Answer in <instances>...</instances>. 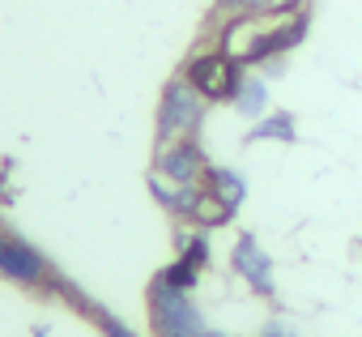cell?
Masks as SVG:
<instances>
[{"label": "cell", "mask_w": 362, "mask_h": 337, "mask_svg": "<svg viewBox=\"0 0 362 337\" xmlns=\"http://www.w3.org/2000/svg\"><path fill=\"white\" fill-rule=\"evenodd\" d=\"M307 5L303 0H286L277 9H264V13H239L235 22L222 26L218 35V47L239 60L243 69L247 64H269L277 56H286L290 47H298L307 39Z\"/></svg>", "instance_id": "cell-1"}, {"label": "cell", "mask_w": 362, "mask_h": 337, "mask_svg": "<svg viewBox=\"0 0 362 337\" xmlns=\"http://www.w3.org/2000/svg\"><path fill=\"white\" fill-rule=\"evenodd\" d=\"M149 320H153V337H201L205 333V312L188 299V290H175L158 278L149 286Z\"/></svg>", "instance_id": "cell-2"}, {"label": "cell", "mask_w": 362, "mask_h": 337, "mask_svg": "<svg viewBox=\"0 0 362 337\" xmlns=\"http://www.w3.org/2000/svg\"><path fill=\"white\" fill-rule=\"evenodd\" d=\"M201 120H205V98L188 86V77L166 81V90L158 98V145L192 137L201 128Z\"/></svg>", "instance_id": "cell-3"}, {"label": "cell", "mask_w": 362, "mask_h": 337, "mask_svg": "<svg viewBox=\"0 0 362 337\" xmlns=\"http://www.w3.org/2000/svg\"><path fill=\"white\" fill-rule=\"evenodd\" d=\"M184 77H188V86H192L205 103H230L235 90H239V81H243V64L230 60L222 47H214V52L192 56L188 69H184Z\"/></svg>", "instance_id": "cell-4"}, {"label": "cell", "mask_w": 362, "mask_h": 337, "mask_svg": "<svg viewBox=\"0 0 362 337\" xmlns=\"http://www.w3.org/2000/svg\"><path fill=\"white\" fill-rule=\"evenodd\" d=\"M0 273L22 282V286H43L52 278L43 252L30 248V244H22V239H13V235H5V231H0Z\"/></svg>", "instance_id": "cell-5"}, {"label": "cell", "mask_w": 362, "mask_h": 337, "mask_svg": "<svg viewBox=\"0 0 362 337\" xmlns=\"http://www.w3.org/2000/svg\"><path fill=\"white\" fill-rule=\"evenodd\" d=\"M205 166H209V158H205V149L192 137L170 141V145H158V171L166 180H175V184H201Z\"/></svg>", "instance_id": "cell-6"}, {"label": "cell", "mask_w": 362, "mask_h": 337, "mask_svg": "<svg viewBox=\"0 0 362 337\" xmlns=\"http://www.w3.org/2000/svg\"><path fill=\"white\" fill-rule=\"evenodd\" d=\"M230 269L256 290V295H273V261L264 256V248L252 235H239L230 248Z\"/></svg>", "instance_id": "cell-7"}, {"label": "cell", "mask_w": 362, "mask_h": 337, "mask_svg": "<svg viewBox=\"0 0 362 337\" xmlns=\"http://www.w3.org/2000/svg\"><path fill=\"white\" fill-rule=\"evenodd\" d=\"M201 184H205L214 197H222V201L239 214V205H243V197H247V180H243L239 171H230V166H205Z\"/></svg>", "instance_id": "cell-8"}, {"label": "cell", "mask_w": 362, "mask_h": 337, "mask_svg": "<svg viewBox=\"0 0 362 337\" xmlns=\"http://www.w3.org/2000/svg\"><path fill=\"white\" fill-rule=\"evenodd\" d=\"M235 111L239 115H247V120H260V115H269V81L264 77H252V73H243V81H239V90H235Z\"/></svg>", "instance_id": "cell-9"}, {"label": "cell", "mask_w": 362, "mask_h": 337, "mask_svg": "<svg viewBox=\"0 0 362 337\" xmlns=\"http://www.w3.org/2000/svg\"><path fill=\"white\" fill-rule=\"evenodd\" d=\"M294 137H298V124H294L290 111H269V115H260V120L252 124V132H247L252 145H256V141H281V145H290Z\"/></svg>", "instance_id": "cell-10"}, {"label": "cell", "mask_w": 362, "mask_h": 337, "mask_svg": "<svg viewBox=\"0 0 362 337\" xmlns=\"http://www.w3.org/2000/svg\"><path fill=\"white\" fill-rule=\"evenodd\" d=\"M230 218H235V210L201 184V201H197V210H192V222H197L201 231H214V227H226Z\"/></svg>", "instance_id": "cell-11"}, {"label": "cell", "mask_w": 362, "mask_h": 337, "mask_svg": "<svg viewBox=\"0 0 362 337\" xmlns=\"http://www.w3.org/2000/svg\"><path fill=\"white\" fill-rule=\"evenodd\" d=\"M175 244H179V256L192 261L197 269L209 265V235L205 231H175Z\"/></svg>", "instance_id": "cell-12"}, {"label": "cell", "mask_w": 362, "mask_h": 337, "mask_svg": "<svg viewBox=\"0 0 362 337\" xmlns=\"http://www.w3.org/2000/svg\"><path fill=\"white\" fill-rule=\"evenodd\" d=\"M197 278H201V269H197L192 261H184V256H179L175 265H166V269L158 273V282H166V286H175V290H192V286H197Z\"/></svg>", "instance_id": "cell-13"}, {"label": "cell", "mask_w": 362, "mask_h": 337, "mask_svg": "<svg viewBox=\"0 0 362 337\" xmlns=\"http://www.w3.org/2000/svg\"><path fill=\"white\" fill-rule=\"evenodd\" d=\"M90 316H94V324H98V329H103L107 337H136V333H132L128 324H119V320H115L111 312H103V307H90Z\"/></svg>", "instance_id": "cell-14"}, {"label": "cell", "mask_w": 362, "mask_h": 337, "mask_svg": "<svg viewBox=\"0 0 362 337\" xmlns=\"http://www.w3.org/2000/svg\"><path fill=\"white\" fill-rule=\"evenodd\" d=\"M260 337H294V329H290V324H281V320H269Z\"/></svg>", "instance_id": "cell-15"}, {"label": "cell", "mask_w": 362, "mask_h": 337, "mask_svg": "<svg viewBox=\"0 0 362 337\" xmlns=\"http://www.w3.org/2000/svg\"><path fill=\"white\" fill-rule=\"evenodd\" d=\"M218 5H222V9H239V0H218Z\"/></svg>", "instance_id": "cell-16"}, {"label": "cell", "mask_w": 362, "mask_h": 337, "mask_svg": "<svg viewBox=\"0 0 362 337\" xmlns=\"http://www.w3.org/2000/svg\"><path fill=\"white\" fill-rule=\"evenodd\" d=\"M201 337H226V333H218V329H205V333H201Z\"/></svg>", "instance_id": "cell-17"}]
</instances>
